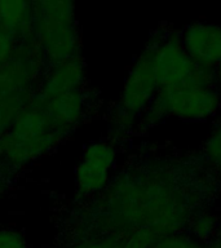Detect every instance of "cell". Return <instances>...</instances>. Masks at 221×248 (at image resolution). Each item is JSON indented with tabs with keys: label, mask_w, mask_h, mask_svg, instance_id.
I'll return each instance as SVG.
<instances>
[{
	"label": "cell",
	"mask_w": 221,
	"mask_h": 248,
	"mask_svg": "<svg viewBox=\"0 0 221 248\" xmlns=\"http://www.w3.org/2000/svg\"><path fill=\"white\" fill-rule=\"evenodd\" d=\"M221 110V96L212 85L188 81L174 87L159 88L157 96L139 118V125L149 129L166 118L184 122H205Z\"/></svg>",
	"instance_id": "1"
},
{
	"label": "cell",
	"mask_w": 221,
	"mask_h": 248,
	"mask_svg": "<svg viewBox=\"0 0 221 248\" xmlns=\"http://www.w3.org/2000/svg\"><path fill=\"white\" fill-rule=\"evenodd\" d=\"M34 36L46 61L58 65L79 57L80 39L75 21V4L65 0H42L31 3Z\"/></svg>",
	"instance_id": "2"
},
{
	"label": "cell",
	"mask_w": 221,
	"mask_h": 248,
	"mask_svg": "<svg viewBox=\"0 0 221 248\" xmlns=\"http://www.w3.org/2000/svg\"><path fill=\"white\" fill-rule=\"evenodd\" d=\"M154 43L149 42L145 49L133 62L120 92L116 108L139 119L143 110L151 104L159 91L153 65Z\"/></svg>",
	"instance_id": "3"
},
{
	"label": "cell",
	"mask_w": 221,
	"mask_h": 248,
	"mask_svg": "<svg viewBox=\"0 0 221 248\" xmlns=\"http://www.w3.org/2000/svg\"><path fill=\"white\" fill-rule=\"evenodd\" d=\"M46 57L35 36L18 42L15 56L0 67V101L29 92L43 71Z\"/></svg>",
	"instance_id": "4"
},
{
	"label": "cell",
	"mask_w": 221,
	"mask_h": 248,
	"mask_svg": "<svg viewBox=\"0 0 221 248\" xmlns=\"http://www.w3.org/2000/svg\"><path fill=\"white\" fill-rule=\"evenodd\" d=\"M154 43L153 65L159 88L174 87L191 81L198 66L186 53L180 39V31H168Z\"/></svg>",
	"instance_id": "5"
},
{
	"label": "cell",
	"mask_w": 221,
	"mask_h": 248,
	"mask_svg": "<svg viewBox=\"0 0 221 248\" xmlns=\"http://www.w3.org/2000/svg\"><path fill=\"white\" fill-rule=\"evenodd\" d=\"M116 156L115 146L106 141H95L85 147L75 168V186L80 197L102 191L108 186Z\"/></svg>",
	"instance_id": "6"
},
{
	"label": "cell",
	"mask_w": 221,
	"mask_h": 248,
	"mask_svg": "<svg viewBox=\"0 0 221 248\" xmlns=\"http://www.w3.org/2000/svg\"><path fill=\"white\" fill-rule=\"evenodd\" d=\"M182 46L199 67L212 69L221 60V25L194 22L180 31Z\"/></svg>",
	"instance_id": "7"
},
{
	"label": "cell",
	"mask_w": 221,
	"mask_h": 248,
	"mask_svg": "<svg viewBox=\"0 0 221 248\" xmlns=\"http://www.w3.org/2000/svg\"><path fill=\"white\" fill-rule=\"evenodd\" d=\"M65 136L62 132L53 131L35 139H18L5 132L0 137V156L7 167L21 168L53 150Z\"/></svg>",
	"instance_id": "8"
},
{
	"label": "cell",
	"mask_w": 221,
	"mask_h": 248,
	"mask_svg": "<svg viewBox=\"0 0 221 248\" xmlns=\"http://www.w3.org/2000/svg\"><path fill=\"white\" fill-rule=\"evenodd\" d=\"M84 63L81 61L80 56L52 66L49 73L43 79L38 91L32 93L30 102L42 105L54 97L79 91L84 81Z\"/></svg>",
	"instance_id": "9"
},
{
	"label": "cell",
	"mask_w": 221,
	"mask_h": 248,
	"mask_svg": "<svg viewBox=\"0 0 221 248\" xmlns=\"http://www.w3.org/2000/svg\"><path fill=\"white\" fill-rule=\"evenodd\" d=\"M46 112L52 131L67 135L80 123L85 112V97L79 91L54 97L44 104L38 105Z\"/></svg>",
	"instance_id": "10"
},
{
	"label": "cell",
	"mask_w": 221,
	"mask_h": 248,
	"mask_svg": "<svg viewBox=\"0 0 221 248\" xmlns=\"http://www.w3.org/2000/svg\"><path fill=\"white\" fill-rule=\"evenodd\" d=\"M0 23L4 32L22 42L34 36L32 7L23 0H1L0 1Z\"/></svg>",
	"instance_id": "11"
},
{
	"label": "cell",
	"mask_w": 221,
	"mask_h": 248,
	"mask_svg": "<svg viewBox=\"0 0 221 248\" xmlns=\"http://www.w3.org/2000/svg\"><path fill=\"white\" fill-rule=\"evenodd\" d=\"M8 132L18 139H35L53 131L43 108L29 102L16 116Z\"/></svg>",
	"instance_id": "12"
},
{
	"label": "cell",
	"mask_w": 221,
	"mask_h": 248,
	"mask_svg": "<svg viewBox=\"0 0 221 248\" xmlns=\"http://www.w3.org/2000/svg\"><path fill=\"white\" fill-rule=\"evenodd\" d=\"M31 96L32 93L29 91L0 101V137L8 132L18 112L30 102Z\"/></svg>",
	"instance_id": "13"
},
{
	"label": "cell",
	"mask_w": 221,
	"mask_h": 248,
	"mask_svg": "<svg viewBox=\"0 0 221 248\" xmlns=\"http://www.w3.org/2000/svg\"><path fill=\"white\" fill-rule=\"evenodd\" d=\"M217 230V217L208 211H203L190 220V234L191 238L202 243L212 239Z\"/></svg>",
	"instance_id": "14"
},
{
	"label": "cell",
	"mask_w": 221,
	"mask_h": 248,
	"mask_svg": "<svg viewBox=\"0 0 221 248\" xmlns=\"http://www.w3.org/2000/svg\"><path fill=\"white\" fill-rule=\"evenodd\" d=\"M150 248H203V246L190 235L174 232L158 236Z\"/></svg>",
	"instance_id": "15"
},
{
	"label": "cell",
	"mask_w": 221,
	"mask_h": 248,
	"mask_svg": "<svg viewBox=\"0 0 221 248\" xmlns=\"http://www.w3.org/2000/svg\"><path fill=\"white\" fill-rule=\"evenodd\" d=\"M208 163L221 173V125L213 128L203 146Z\"/></svg>",
	"instance_id": "16"
},
{
	"label": "cell",
	"mask_w": 221,
	"mask_h": 248,
	"mask_svg": "<svg viewBox=\"0 0 221 248\" xmlns=\"http://www.w3.org/2000/svg\"><path fill=\"white\" fill-rule=\"evenodd\" d=\"M158 235L150 228L141 226L127 239L120 248H150Z\"/></svg>",
	"instance_id": "17"
},
{
	"label": "cell",
	"mask_w": 221,
	"mask_h": 248,
	"mask_svg": "<svg viewBox=\"0 0 221 248\" xmlns=\"http://www.w3.org/2000/svg\"><path fill=\"white\" fill-rule=\"evenodd\" d=\"M18 42L4 31H0V67L11 61L15 56Z\"/></svg>",
	"instance_id": "18"
},
{
	"label": "cell",
	"mask_w": 221,
	"mask_h": 248,
	"mask_svg": "<svg viewBox=\"0 0 221 248\" xmlns=\"http://www.w3.org/2000/svg\"><path fill=\"white\" fill-rule=\"evenodd\" d=\"M0 248H27L23 236L11 229L0 230Z\"/></svg>",
	"instance_id": "19"
},
{
	"label": "cell",
	"mask_w": 221,
	"mask_h": 248,
	"mask_svg": "<svg viewBox=\"0 0 221 248\" xmlns=\"http://www.w3.org/2000/svg\"><path fill=\"white\" fill-rule=\"evenodd\" d=\"M213 79H215V88L221 96V60L219 61L215 67H213Z\"/></svg>",
	"instance_id": "20"
},
{
	"label": "cell",
	"mask_w": 221,
	"mask_h": 248,
	"mask_svg": "<svg viewBox=\"0 0 221 248\" xmlns=\"http://www.w3.org/2000/svg\"><path fill=\"white\" fill-rule=\"evenodd\" d=\"M5 164H4L3 159L0 156V191L4 187V184H5Z\"/></svg>",
	"instance_id": "21"
},
{
	"label": "cell",
	"mask_w": 221,
	"mask_h": 248,
	"mask_svg": "<svg viewBox=\"0 0 221 248\" xmlns=\"http://www.w3.org/2000/svg\"><path fill=\"white\" fill-rule=\"evenodd\" d=\"M205 248H221V238H216V239H213L211 243L207 246Z\"/></svg>",
	"instance_id": "22"
},
{
	"label": "cell",
	"mask_w": 221,
	"mask_h": 248,
	"mask_svg": "<svg viewBox=\"0 0 221 248\" xmlns=\"http://www.w3.org/2000/svg\"><path fill=\"white\" fill-rule=\"evenodd\" d=\"M0 31H3V29H1V23H0Z\"/></svg>",
	"instance_id": "23"
}]
</instances>
